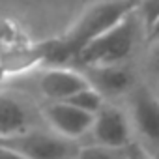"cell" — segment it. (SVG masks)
Returning <instances> with one entry per match:
<instances>
[{"label": "cell", "mask_w": 159, "mask_h": 159, "mask_svg": "<svg viewBox=\"0 0 159 159\" xmlns=\"http://www.w3.org/2000/svg\"><path fill=\"white\" fill-rule=\"evenodd\" d=\"M135 10L137 6L131 0H101L92 4L62 36L49 39L36 49L38 62H43L45 66H67V62H73L88 43Z\"/></svg>", "instance_id": "6da1fadb"}, {"label": "cell", "mask_w": 159, "mask_h": 159, "mask_svg": "<svg viewBox=\"0 0 159 159\" xmlns=\"http://www.w3.org/2000/svg\"><path fill=\"white\" fill-rule=\"evenodd\" d=\"M137 15L135 11H131L112 28L103 32L92 43H88L73 62L81 67L124 64L137 43Z\"/></svg>", "instance_id": "7a4b0ae2"}, {"label": "cell", "mask_w": 159, "mask_h": 159, "mask_svg": "<svg viewBox=\"0 0 159 159\" xmlns=\"http://www.w3.org/2000/svg\"><path fill=\"white\" fill-rule=\"evenodd\" d=\"M0 144H4L26 159H73L75 146L71 140H66L52 131H26L10 139H0Z\"/></svg>", "instance_id": "3957f363"}, {"label": "cell", "mask_w": 159, "mask_h": 159, "mask_svg": "<svg viewBox=\"0 0 159 159\" xmlns=\"http://www.w3.org/2000/svg\"><path fill=\"white\" fill-rule=\"evenodd\" d=\"M41 116L54 135L71 142L90 133L94 120V114L77 109L67 101H49L41 109Z\"/></svg>", "instance_id": "277c9868"}, {"label": "cell", "mask_w": 159, "mask_h": 159, "mask_svg": "<svg viewBox=\"0 0 159 159\" xmlns=\"http://www.w3.org/2000/svg\"><path fill=\"white\" fill-rule=\"evenodd\" d=\"M36 86L49 101H67L71 96L90 86L83 71L69 66H45L36 77Z\"/></svg>", "instance_id": "5b68a950"}, {"label": "cell", "mask_w": 159, "mask_h": 159, "mask_svg": "<svg viewBox=\"0 0 159 159\" xmlns=\"http://www.w3.org/2000/svg\"><path fill=\"white\" fill-rule=\"evenodd\" d=\"M90 133L96 144H103L116 150H124L133 140L131 139L133 127L127 114L118 107L107 103H103V107L94 114Z\"/></svg>", "instance_id": "8992f818"}, {"label": "cell", "mask_w": 159, "mask_h": 159, "mask_svg": "<svg viewBox=\"0 0 159 159\" xmlns=\"http://www.w3.org/2000/svg\"><path fill=\"white\" fill-rule=\"evenodd\" d=\"M131 127L152 144H159V98L146 86L131 90Z\"/></svg>", "instance_id": "52a82bcc"}, {"label": "cell", "mask_w": 159, "mask_h": 159, "mask_svg": "<svg viewBox=\"0 0 159 159\" xmlns=\"http://www.w3.org/2000/svg\"><path fill=\"white\" fill-rule=\"evenodd\" d=\"M79 71H83L88 84L94 90H98L103 98L105 96H122V94H127L135 88L133 73L124 64L83 67Z\"/></svg>", "instance_id": "ba28073f"}, {"label": "cell", "mask_w": 159, "mask_h": 159, "mask_svg": "<svg viewBox=\"0 0 159 159\" xmlns=\"http://www.w3.org/2000/svg\"><path fill=\"white\" fill-rule=\"evenodd\" d=\"M32 129L28 107L15 96L0 92V139H10Z\"/></svg>", "instance_id": "9c48e42d"}, {"label": "cell", "mask_w": 159, "mask_h": 159, "mask_svg": "<svg viewBox=\"0 0 159 159\" xmlns=\"http://www.w3.org/2000/svg\"><path fill=\"white\" fill-rule=\"evenodd\" d=\"M67 103H71L73 107L81 109V111H84V112H88V114H96V112L103 107L105 99H103V96H101L98 90H94L92 86H86V88H83L81 92H77L75 96H71V98L67 99Z\"/></svg>", "instance_id": "30bf717a"}, {"label": "cell", "mask_w": 159, "mask_h": 159, "mask_svg": "<svg viewBox=\"0 0 159 159\" xmlns=\"http://www.w3.org/2000/svg\"><path fill=\"white\" fill-rule=\"evenodd\" d=\"M73 159H125L124 150H116V148H109L103 144H88L75 150Z\"/></svg>", "instance_id": "8fae6325"}, {"label": "cell", "mask_w": 159, "mask_h": 159, "mask_svg": "<svg viewBox=\"0 0 159 159\" xmlns=\"http://www.w3.org/2000/svg\"><path fill=\"white\" fill-rule=\"evenodd\" d=\"M124 153H125V159H153L152 153H150V150L144 148L142 144L135 142V140H131L124 148Z\"/></svg>", "instance_id": "7c38bea8"}, {"label": "cell", "mask_w": 159, "mask_h": 159, "mask_svg": "<svg viewBox=\"0 0 159 159\" xmlns=\"http://www.w3.org/2000/svg\"><path fill=\"white\" fill-rule=\"evenodd\" d=\"M146 38H148V43L153 45V43H159V13L150 21V25L146 26Z\"/></svg>", "instance_id": "4fadbf2b"}, {"label": "cell", "mask_w": 159, "mask_h": 159, "mask_svg": "<svg viewBox=\"0 0 159 159\" xmlns=\"http://www.w3.org/2000/svg\"><path fill=\"white\" fill-rule=\"evenodd\" d=\"M150 67L159 77V43L150 45Z\"/></svg>", "instance_id": "5bb4252c"}, {"label": "cell", "mask_w": 159, "mask_h": 159, "mask_svg": "<svg viewBox=\"0 0 159 159\" xmlns=\"http://www.w3.org/2000/svg\"><path fill=\"white\" fill-rule=\"evenodd\" d=\"M0 159H26L25 155H21L19 152L4 146V144H0Z\"/></svg>", "instance_id": "9a60e30c"}, {"label": "cell", "mask_w": 159, "mask_h": 159, "mask_svg": "<svg viewBox=\"0 0 159 159\" xmlns=\"http://www.w3.org/2000/svg\"><path fill=\"white\" fill-rule=\"evenodd\" d=\"M8 77H10V67H8V64L2 60V56H0V84H2Z\"/></svg>", "instance_id": "2e32d148"}, {"label": "cell", "mask_w": 159, "mask_h": 159, "mask_svg": "<svg viewBox=\"0 0 159 159\" xmlns=\"http://www.w3.org/2000/svg\"><path fill=\"white\" fill-rule=\"evenodd\" d=\"M150 153H152V157H153V159H159V144H157V146H155V150H153V152H150Z\"/></svg>", "instance_id": "e0dca14e"}]
</instances>
